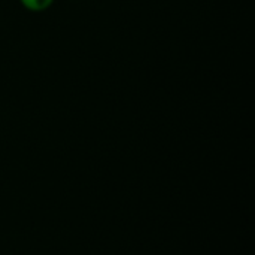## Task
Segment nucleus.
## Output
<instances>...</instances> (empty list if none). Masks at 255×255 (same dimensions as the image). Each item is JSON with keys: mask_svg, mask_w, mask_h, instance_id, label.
Instances as JSON below:
<instances>
[{"mask_svg": "<svg viewBox=\"0 0 255 255\" xmlns=\"http://www.w3.org/2000/svg\"><path fill=\"white\" fill-rule=\"evenodd\" d=\"M19 3L30 12H43L52 6L54 0H19Z\"/></svg>", "mask_w": 255, "mask_h": 255, "instance_id": "f257e3e1", "label": "nucleus"}]
</instances>
